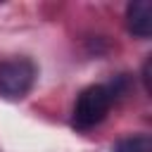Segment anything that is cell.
I'll return each mask as SVG.
<instances>
[{"label": "cell", "mask_w": 152, "mask_h": 152, "mask_svg": "<svg viewBox=\"0 0 152 152\" xmlns=\"http://www.w3.org/2000/svg\"><path fill=\"white\" fill-rule=\"evenodd\" d=\"M112 102L114 100H112L107 86H90V88H86L78 95L76 107H74V126L81 128V131L93 128L95 124H100L109 114Z\"/></svg>", "instance_id": "obj_2"}, {"label": "cell", "mask_w": 152, "mask_h": 152, "mask_svg": "<svg viewBox=\"0 0 152 152\" xmlns=\"http://www.w3.org/2000/svg\"><path fill=\"white\" fill-rule=\"evenodd\" d=\"M150 64H152V59L147 57L145 64H142V83H145V90H147V93L152 90V86H150Z\"/></svg>", "instance_id": "obj_5"}, {"label": "cell", "mask_w": 152, "mask_h": 152, "mask_svg": "<svg viewBox=\"0 0 152 152\" xmlns=\"http://www.w3.org/2000/svg\"><path fill=\"white\" fill-rule=\"evenodd\" d=\"M36 64L28 57H12L0 62V93L5 97H24L36 81Z\"/></svg>", "instance_id": "obj_1"}, {"label": "cell", "mask_w": 152, "mask_h": 152, "mask_svg": "<svg viewBox=\"0 0 152 152\" xmlns=\"http://www.w3.org/2000/svg\"><path fill=\"white\" fill-rule=\"evenodd\" d=\"M128 31L138 38H150L152 33V2L150 0H133L126 7Z\"/></svg>", "instance_id": "obj_3"}, {"label": "cell", "mask_w": 152, "mask_h": 152, "mask_svg": "<svg viewBox=\"0 0 152 152\" xmlns=\"http://www.w3.org/2000/svg\"><path fill=\"white\" fill-rule=\"evenodd\" d=\"M112 152H152V138L147 133H140V135H128V138H121Z\"/></svg>", "instance_id": "obj_4"}]
</instances>
